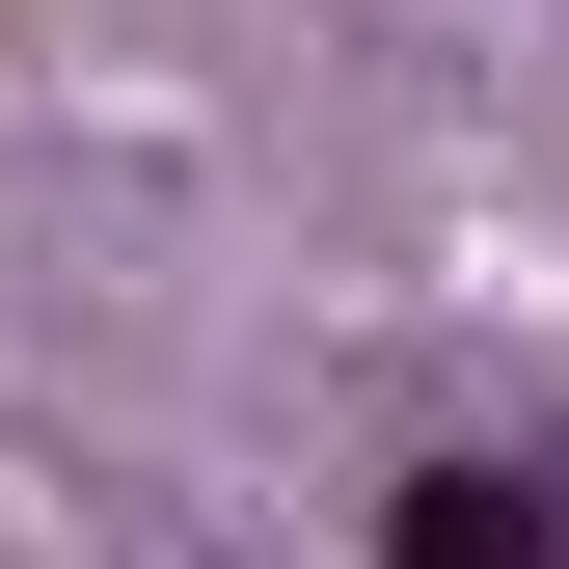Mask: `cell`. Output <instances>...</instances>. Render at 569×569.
<instances>
[{
    "mask_svg": "<svg viewBox=\"0 0 569 569\" xmlns=\"http://www.w3.org/2000/svg\"><path fill=\"white\" fill-rule=\"evenodd\" d=\"M380 569H569V488H542L516 435H461V461H407V516H380Z\"/></svg>",
    "mask_w": 569,
    "mask_h": 569,
    "instance_id": "1",
    "label": "cell"
}]
</instances>
